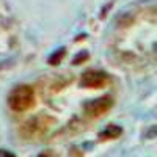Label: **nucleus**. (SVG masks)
<instances>
[{
    "mask_svg": "<svg viewBox=\"0 0 157 157\" xmlns=\"http://www.w3.org/2000/svg\"><path fill=\"white\" fill-rule=\"evenodd\" d=\"M35 102V91L29 85H19L11 90L8 96V105L14 112H25L29 110Z\"/></svg>",
    "mask_w": 157,
    "mask_h": 157,
    "instance_id": "obj_1",
    "label": "nucleus"
},
{
    "mask_svg": "<svg viewBox=\"0 0 157 157\" xmlns=\"http://www.w3.org/2000/svg\"><path fill=\"white\" fill-rule=\"evenodd\" d=\"M85 58H88V54H80V55H77L75 58H74V64H78V61H80V60H85Z\"/></svg>",
    "mask_w": 157,
    "mask_h": 157,
    "instance_id": "obj_8",
    "label": "nucleus"
},
{
    "mask_svg": "<svg viewBox=\"0 0 157 157\" xmlns=\"http://www.w3.org/2000/svg\"><path fill=\"white\" fill-rule=\"evenodd\" d=\"M50 120H52V118H49V116H43L41 123H38V121H39V116H36V118H33V120H30L29 123L24 124L22 134L27 137V138L35 137V135H38V134H43L44 130L49 127V126L46 124V121H50Z\"/></svg>",
    "mask_w": 157,
    "mask_h": 157,
    "instance_id": "obj_4",
    "label": "nucleus"
},
{
    "mask_svg": "<svg viewBox=\"0 0 157 157\" xmlns=\"http://www.w3.org/2000/svg\"><path fill=\"white\" fill-rule=\"evenodd\" d=\"M123 132V129L120 126H116V124H110L107 126V129H104L102 132L99 134V138L101 140H112V138H118L121 135Z\"/></svg>",
    "mask_w": 157,
    "mask_h": 157,
    "instance_id": "obj_5",
    "label": "nucleus"
},
{
    "mask_svg": "<svg viewBox=\"0 0 157 157\" xmlns=\"http://www.w3.org/2000/svg\"><path fill=\"white\" fill-rule=\"evenodd\" d=\"M107 82H109V75L101 71H86L80 78V85L85 88H101Z\"/></svg>",
    "mask_w": 157,
    "mask_h": 157,
    "instance_id": "obj_3",
    "label": "nucleus"
},
{
    "mask_svg": "<svg viewBox=\"0 0 157 157\" xmlns=\"http://www.w3.org/2000/svg\"><path fill=\"white\" fill-rule=\"evenodd\" d=\"M0 157H16L11 151H6V149H0Z\"/></svg>",
    "mask_w": 157,
    "mask_h": 157,
    "instance_id": "obj_7",
    "label": "nucleus"
},
{
    "mask_svg": "<svg viewBox=\"0 0 157 157\" xmlns=\"http://www.w3.org/2000/svg\"><path fill=\"white\" fill-rule=\"evenodd\" d=\"M113 105V99L110 96H102L99 99H93L85 104V113L91 118H96L104 115L107 110H110V107Z\"/></svg>",
    "mask_w": 157,
    "mask_h": 157,
    "instance_id": "obj_2",
    "label": "nucleus"
},
{
    "mask_svg": "<svg viewBox=\"0 0 157 157\" xmlns=\"http://www.w3.org/2000/svg\"><path fill=\"white\" fill-rule=\"evenodd\" d=\"M63 55H64V49H60L58 52H55V54H52V55H50L49 63H50V64H58V63L61 61Z\"/></svg>",
    "mask_w": 157,
    "mask_h": 157,
    "instance_id": "obj_6",
    "label": "nucleus"
}]
</instances>
